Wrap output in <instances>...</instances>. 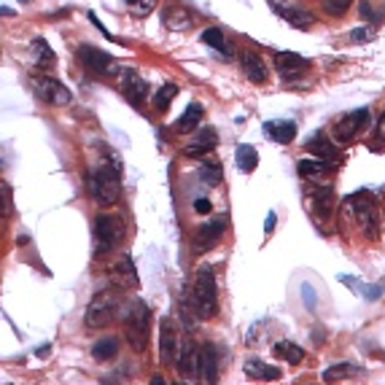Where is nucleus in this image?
Wrapping results in <instances>:
<instances>
[{"label":"nucleus","instance_id":"obj_1","mask_svg":"<svg viewBox=\"0 0 385 385\" xmlns=\"http://www.w3.org/2000/svg\"><path fill=\"white\" fill-rule=\"evenodd\" d=\"M89 194L100 208H113L122 197V175L111 165H100L89 172Z\"/></svg>","mask_w":385,"mask_h":385},{"label":"nucleus","instance_id":"obj_2","mask_svg":"<svg viewBox=\"0 0 385 385\" xmlns=\"http://www.w3.org/2000/svg\"><path fill=\"white\" fill-rule=\"evenodd\" d=\"M191 299H194V315L197 318H213L218 310V289L213 270L205 264L194 275V286H191Z\"/></svg>","mask_w":385,"mask_h":385},{"label":"nucleus","instance_id":"obj_3","mask_svg":"<svg viewBox=\"0 0 385 385\" xmlns=\"http://www.w3.org/2000/svg\"><path fill=\"white\" fill-rule=\"evenodd\" d=\"M124 334H127V342L132 345L135 353H143L149 348V339H151V310L146 308L143 302H132L127 308Z\"/></svg>","mask_w":385,"mask_h":385},{"label":"nucleus","instance_id":"obj_4","mask_svg":"<svg viewBox=\"0 0 385 385\" xmlns=\"http://www.w3.org/2000/svg\"><path fill=\"white\" fill-rule=\"evenodd\" d=\"M119 308H122V296H119V294H111V291L94 294L92 302L87 305L84 321H87L89 329H106V326H111L116 321Z\"/></svg>","mask_w":385,"mask_h":385},{"label":"nucleus","instance_id":"obj_5","mask_svg":"<svg viewBox=\"0 0 385 385\" xmlns=\"http://www.w3.org/2000/svg\"><path fill=\"white\" fill-rule=\"evenodd\" d=\"M127 234L122 216H113V213H103V216L94 218V253L103 256L113 248L119 246Z\"/></svg>","mask_w":385,"mask_h":385},{"label":"nucleus","instance_id":"obj_6","mask_svg":"<svg viewBox=\"0 0 385 385\" xmlns=\"http://www.w3.org/2000/svg\"><path fill=\"white\" fill-rule=\"evenodd\" d=\"M345 208L353 213L355 224H358V229H361V234L364 237H370V240H377V205H374V200H372L370 194H364V191H358V194H353L351 200H345Z\"/></svg>","mask_w":385,"mask_h":385},{"label":"nucleus","instance_id":"obj_7","mask_svg":"<svg viewBox=\"0 0 385 385\" xmlns=\"http://www.w3.org/2000/svg\"><path fill=\"white\" fill-rule=\"evenodd\" d=\"M178 353H181V329L170 315H165L159 321V361H162V367L172 370L178 364Z\"/></svg>","mask_w":385,"mask_h":385},{"label":"nucleus","instance_id":"obj_8","mask_svg":"<svg viewBox=\"0 0 385 385\" xmlns=\"http://www.w3.org/2000/svg\"><path fill=\"white\" fill-rule=\"evenodd\" d=\"M32 89H35V94H38L46 106H54V108H62V106H70V103H73L70 89L51 76H32Z\"/></svg>","mask_w":385,"mask_h":385},{"label":"nucleus","instance_id":"obj_9","mask_svg":"<svg viewBox=\"0 0 385 385\" xmlns=\"http://www.w3.org/2000/svg\"><path fill=\"white\" fill-rule=\"evenodd\" d=\"M367 122H370V111L367 108H358L353 111V113H345L342 119H337L334 122V127H332V140L334 143H351V140L367 127Z\"/></svg>","mask_w":385,"mask_h":385},{"label":"nucleus","instance_id":"obj_10","mask_svg":"<svg viewBox=\"0 0 385 385\" xmlns=\"http://www.w3.org/2000/svg\"><path fill=\"white\" fill-rule=\"evenodd\" d=\"M272 6H275L277 16H283L291 27L305 30L310 25H315V14L310 11L302 0H272Z\"/></svg>","mask_w":385,"mask_h":385},{"label":"nucleus","instance_id":"obj_11","mask_svg":"<svg viewBox=\"0 0 385 385\" xmlns=\"http://www.w3.org/2000/svg\"><path fill=\"white\" fill-rule=\"evenodd\" d=\"M296 170L313 186H326L332 184V178H334V165H329L326 159H302L296 165Z\"/></svg>","mask_w":385,"mask_h":385},{"label":"nucleus","instance_id":"obj_12","mask_svg":"<svg viewBox=\"0 0 385 385\" xmlns=\"http://www.w3.org/2000/svg\"><path fill=\"white\" fill-rule=\"evenodd\" d=\"M78 57L84 62V68H89L94 76H108L113 70V57L108 51H100L94 46H81L78 49Z\"/></svg>","mask_w":385,"mask_h":385},{"label":"nucleus","instance_id":"obj_13","mask_svg":"<svg viewBox=\"0 0 385 385\" xmlns=\"http://www.w3.org/2000/svg\"><path fill=\"white\" fill-rule=\"evenodd\" d=\"M175 367L184 374V380H197L200 377V348L191 339L181 342V353H178V364Z\"/></svg>","mask_w":385,"mask_h":385},{"label":"nucleus","instance_id":"obj_14","mask_svg":"<svg viewBox=\"0 0 385 385\" xmlns=\"http://www.w3.org/2000/svg\"><path fill=\"white\" fill-rule=\"evenodd\" d=\"M310 68V62L296 54V51H277L275 54V70L283 78H299L305 76V70Z\"/></svg>","mask_w":385,"mask_h":385},{"label":"nucleus","instance_id":"obj_15","mask_svg":"<svg viewBox=\"0 0 385 385\" xmlns=\"http://www.w3.org/2000/svg\"><path fill=\"white\" fill-rule=\"evenodd\" d=\"M224 229H227L224 218H210V221L200 224V229H197V237H194V248H197V251H210V248H213L218 243V240H221Z\"/></svg>","mask_w":385,"mask_h":385},{"label":"nucleus","instance_id":"obj_16","mask_svg":"<svg viewBox=\"0 0 385 385\" xmlns=\"http://www.w3.org/2000/svg\"><path fill=\"white\" fill-rule=\"evenodd\" d=\"M122 89L132 106H143L146 97H149V84H146V78L140 76L138 70H124Z\"/></svg>","mask_w":385,"mask_h":385},{"label":"nucleus","instance_id":"obj_17","mask_svg":"<svg viewBox=\"0 0 385 385\" xmlns=\"http://www.w3.org/2000/svg\"><path fill=\"white\" fill-rule=\"evenodd\" d=\"M305 151L313 156H318V159H326V162H334V165L342 162L339 146L332 138H324V135H313V138L308 140V146H305Z\"/></svg>","mask_w":385,"mask_h":385},{"label":"nucleus","instance_id":"obj_18","mask_svg":"<svg viewBox=\"0 0 385 385\" xmlns=\"http://www.w3.org/2000/svg\"><path fill=\"white\" fill-rule=\"evenodd\" d=\"M216 143H218L216 130H213V127H205V130L197 132V138L186 146L184 154L189 156V159H202V156H208L213 149H216Z\"/></svg>","mask_w":385,"mask_h":385},{"label":"nucleus","instance_id":"obj_19","mask_svg":"<svg viewBox=\"0 0 385 385\" xmlns=\"http://www.w3.org/2000/svg\"><path fill=\"white\" fill-rule=\"evenodd\" d=\"M240 65H243V73L248 76V81H253V84H264L267 81V65H264V60L256 51L243 49L240 51Z\"/></svg>","mask_w":385,"mask_h":385},{"label":"nucleus","instance_id":"obj_20","mask_svg":"<svg viewBox=\"0 0 385 385\" xmlns=\"http://www.w3.org/2000/svg\"><path fill=\"white\" fill-rule=\"evenodd\" d=\"M310 202H313V213L318 221H329L334 213V194L326 189V186H315L310 191Z\"/></svg>","mask_w":385,"mask_h":385},{"label":"nucleus","instance_id":"obj_21","mask_svg":"<svg viewBox=\"0 0 385 385\" xmlns=\"http://www.w3.org/2000/svg\"><path fill=\"white\" fill-rule=\"evenodd\" d=\"M162 22H165V27L172 32L191 30V16L186 14V8L175 6V3H168V6L162 8Z\"/></svg>","mask_w":385,"mask_h":385},{"label":"nucleus","instance_id":"obj_22","mask_svg":"<svg viewBox=\"0 0 385 385\" xmlns=\"http://www.w3.org/2000/svg\"><path fill=\"white\" fill-rule=\"evenodd\" d=\"M200 377L210 385L218 380V351L210 342L200 348Z\"/></svg>","mask_w":385,"mask_h":385},{"label":"nucleus","instance_id":"obj_23","mask_svg":"<svg viewBox=\"0 0 385 385\" xmlns=\"http://www.w3.org/2000/svg\"><path fill=\"white\" fill-rule=\"evenodd\" d=\"M272 355L280 358V361H286V364H291V367H299V364L305 361V351H302L296 342H291V339L275 342V345H272Z\"/></svg>","mask_w":385,"mask_h":385},{"label":"nucleus","instance_id":"obj_24","mask_svg":"<svg viewBox=\"0 0 385 385\" xmlns=\"http://www.w3.org/2000/svg\"><path fill=\"white\" fill-rule=\"evenodd\" d=\"M264 132L275 140V143L289 146V143L296 138V124L289 122V119H277V122H267V124H264Z\"/></svg>","mask_w":385,"mask_h":385},{"label":"nucleus","instance_id":"obj_25","mask_svg":"<svg viewBox=\"0 0 385 385\" xmlns=\"http://www.w3.org/2000/svg\"><path fill=\"white\" fill-rule=\"evenodd\" d=\"M246 374L251 377V380H267V383L280 380V370H277V367H270V364H264V361H259V358L246 361Z\"/></svg>","mask_w":385,"mask_h":385},{"label":"nucleus","instance_id":"obj_26","mask_svg":"<svg viewBox=\"0 0 385 385\" xmlns=\"http://www.w3.org/2000/svg\"><path fill=\"white\" fill-rule=\"evenodd\" d=\"M200 178L205 186H218L221 178H224V168L218 159H210V156H202L200 162Z\"/></svg>","mask_w":385,"mask_h":385},{"label":"nucleus","instance_id":"obj_27","mask_svg":"<svg viewBox=\"0 0 385 385\" xmlns=\"http://www.w3.org/2000/svg\"><path fill=\"white\" fill-rule=\"evenodd\" d=\"M113 283H119V286H138V275H135V262L130 259V256H124L122 262L116 264V270H113Z\"/></svg>","mask_w":385,"mask_h":385},{"label":"nucleus","instance_id":"obj_28","mask_svg":"<svg viewBox=\"0 0 385 385\" xmlns=\"http://www.w3.org/2000/svg\"><path fill=\"white\" fill-rule=\"evenodd\" d=\"M30 54H32V62H35L38 68H51V65H54V51H51V46H49L44 38H32Z\"/></svg>","mask_w":385,"mask_h":385},{"label":"nucleus","instance_id":"obj_29","mask_svg":"<svg viewBox=\"0 0 385 385\" xmlns=\"http://www.w3.org/2000/svg\"><path fill=\"white\" fill-rule=\"evenodd\" d=\"M116 353H119V339L116 337H103L92 345L94 361H111V358H116Z\"/></svg>","mask_w":385,"mask_h":385},{"label":"nucleus","instance_id":"obj_30","mask_svg":"<svg viewBox=\"0 0 385 385\" xmlns=\"http://www.w3.org/2000/svg\"><path fill=\"white\" fill-rule=\"evenodd\" d=\"M200 119H202V106L200 103H191V106L184 111V116L175 122V130H178V132H194Z\"/></svg>","mask_w":385,"mask_h":385},{"label":"nucleus","instance_id":"obj_31","mask_svg":"<svg viewBox=\"0 0 385 385\" xmlns=\"http://www.w3.org/2000/svg\"><path fill=\"white\" fill-rule=\"evenodd\" d=\"M234 156H237V168L243 170V172H253L256 165H259V151H256L253 146H246V143L237 146Z\"/></svg>","mask_w":385,"mask_h":385},{"label":"nucleus","instance_id":"obj_32","mask_svg":"<svg viewBox=\"0 0 385 385\" xmlns=\"http://www.w3.org/2000/svg\"><path fill=\"white\" fill-rule=\"evenodd\" d=\"M175 94H178V87H175V84H165V87H159V89L154 92V108L168 111L170 103L175 100Z\"/></svg>","mask_w":385,"mask_h":385},{"label":"nucleus","instance_id":"obj_33","mask_svg":"<svg viewBox=\"0 0 385 385\" xmlns=\"http://www.w3.org/2000/svg\"><path fill=\"white\" fill-rule=\"evenodd\" d=\"M358 367H353V364H334V367H329V370L324 372V380L326 383H334V380H345V377H353V374H358Z\"/></svg>","mask_w":385,"mask_h":385},{"label":"nucleus","instance_id":"obj_34","mask_svg":"<svg viewBox=\"0 0 385 385\" xmlns=\"http://www.w3.org/2000/svg\"><path fill=\"white\" fill-rule=\"evenodd\" d=\"M202 41H205L208 46H213L216 51L229 54V51H227V38H224V30H218V27H208V30L202 32Z\"/></svg>","mask_w":385,"mask_h":385},{"label":"nucleus","instance_id":"obj_35","mask_svg":"<svg viewBox=\"0 0 385 385\" xmlns=\"http://www.w3.org/2000/svg\"><path fill=\"white\" fill-rule=\"evenodd\" d=\"M351 6H353V0H321V8H324L329 16H334V19L348 14Z\"/></svg>","mask_w":385,"mask_h":385},{"label":"nucleus","instance_id":"obj_36","mask_svg":"<svg viewBox=\"0 0 385 385\" xmlns=\"http://www.w3.org/2000/svg\"><path fill=\"white\" fill-rule=\"evenodd\" d=\"M14 210V191L6 181H0V218L11 216Z\"/></svg>","mask_w":385,"mask_h":385},{"label":"nucleus","instance_id":"obj_37","mask_svg":"<svg viewBox=\"0 0 385 385\" xmlns=\"http://www.w3.org/2000/svg\"><path fill=\"white\" fill-rule=\"evenodd\" d=\"M358 14L364 16V19H370L372 25H377V22H383L385 8H383V11H377L374 0H361V3H358Z\"/></svg>","mask_w":385,"mask_h":385},{"label":"nucleus","instance_id":"obj_38","mask_svg":"<svg viewBox=\"0 0 385 385\" xmlns=\"http://www.w3.org/2000/svg\"><path fill=\"white\" fill-rule=\"evenodd\" d=\"M370 38H372L370 27H355V30L351 32V41H358V44H361V41H370Z\"/></svg>","mask_w":385,"mask_h":385},{"label":"nucleus","instance_id":"obj_39","mask_svg":"<svg viewBox=\"0 0 385 385\" xmlns=\"http://www.w3.org/2000/svg\"><path fill=\"white\" fill-rule=\"evenodd\" d=\"M194 210H197V213H202V216H208V213L213 210V205H210V200L200 197V200H194Z\"/></svg>","mask_w":385,"mask_h":385},{"label":"nucleus","instance_id":"obj_40","mask_svg":"<svg viewBox=\"0 0 385 385\" xmlns=\"http://www.w3.org/2000/svg\"><path fill=\"white\" fill-rule=\"evenodd\" d=\"M377 138L385 143V111L380 113V119H377Z\"/></svg>","mask_w":385,"mask_h":385},{"label":"nucleus","instance_id":"obj_41","mask_svg":"<svg viewBox=\"0 0 385 385\" xmlns=\"http://www.w3.org/2000/svg\"><path fill=\"white\" fill-rule=\"evenodd\" d=\"M264 229H267V234L275 229V213H267V224H264Z\"/></svg>","mask_w":385,"mask_h":385},{"label":"nucleus","instance_id":"obj_42","mask_svg":"<svg viewBox=\"0 0 385 385\" xmlns=\"http://www.w3.org/2000/svg\"><path fill=\"white\" fill-rule=\"evenodd\" d=\"M127 3H130V6H138L140 0H127Z\"/></svg>","mask_w":385,"mask_h":385}]
</instances>
